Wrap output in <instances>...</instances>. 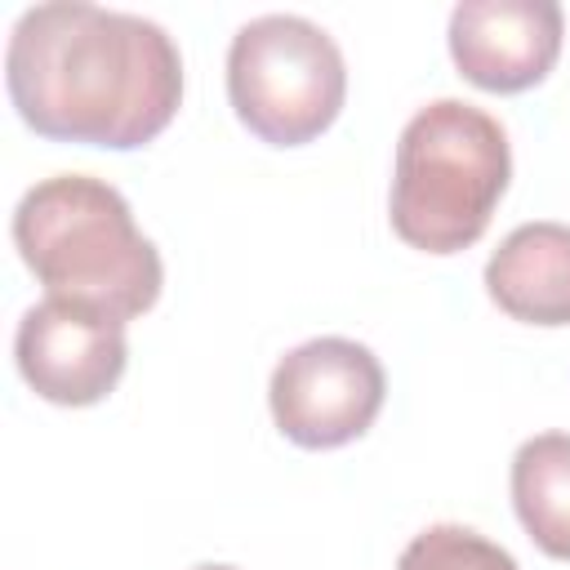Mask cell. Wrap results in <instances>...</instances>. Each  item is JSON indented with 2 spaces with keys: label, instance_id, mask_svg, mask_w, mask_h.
Instances as JSON below:
<instances>
[{
  "label": "cell",
  "instance_id": "obj_1",
  "mask_svg": "<svg viewBox=\"0 0 570 570\" xmlns=\"http://www.w3.org/2000/svg\"><path fill=\"white\" fill-rule=\"evenodd\" d=\"M4 85L13 111L40 138L134 151L178 116L183 53L142 13L53 0L18 13Z\"/></svg>",
  "mask_w": 570,
  "mask_h": 570
},
{
  "label": "cell",
  "instance_id": "obj_2",
  "mask_svg": "<svg viewBox=\"0 0 570 570\" xmlns=\"http://www.w3.org/2000/svg\"><path fill=\"white\" fill-rule=\"evenodd\" d=\"M13 245L49 298H76L120 321L142 316L165 285L156 245L129 200L94 174H53L22 191Z\"/></svg>",
  "mask_w": 570,
  "mask_h": 570
},
{
  "label": "cell",
  "instance_id": "obj_3",
  "mask_svg": "<svg viewBox=\"0 0 570 570\" xmlns=\"http://www.w3.org/2000/svg\"><path fill=\"white\" fill-rule=\"evenodd\" d=\"M512 178V147L503 125L463 98L419 107L392 165V232L423 254H459L490 227L494 205Z\"/></svg>",
  "mask_w": 570,
  "mask_h": 570
},
{
  "label": "cell",
  "instance_id": "obj_4",
  "mask_svg": "<svg viewBox=\"0 0 570 570\" xmlns=\"http://www.w3.org/2000/svg\"><path fill=\"white\" fill-rule=\"evenodd\" d=\"M227 98L254 138L272 147H303L343 111V49L303 13L249 18L227 45Z\"/></svg>",
  "mask_w": 570,
  "mask_h": 570
},
{
  "label": "cell",
  "instance_id": "obj_5",
  "mask_svg": "<svg viewBox=\"0 0 570 570\" xmlns=\"http://www.w3.org/2000/svg\"><path fill=\"white\" fill-rule=\"evenodd\" d=\"M387 396L379 356L356 338H307L289 347L267 383V405L281 428L303 450H334L370 432Z\"/></svg>",
  "mask_w": 570,
  "mask_h": 570
},
{
  "label": "cell",
  "instance_id": "obj_6",
  "mask_svg": "<svg viewBox=\"0 0 570 570\" xmlns=\"http://www.w3.org/2000/svg\"><path fill=\"white\" fill-rule=\"evenodd\" d=\"M13 361L40 401L98 405L120 383L129 361L125 321L76 298H45L18 321Z\"/></svg>",
  "mask_w": 570,
  "mask_h": 570
},
{
  "label": "cell",
  "instance_id": "obj_7",
  "mask_svg": "<svg viewBox=\"0 0 570 570\" xmlns=\"http://www.w3.org/2000/svg\"><path fill=\"white\" fill-rule=\"evenodd\" d=\"M566 36V13L552 0H459L450 9V58L490 94H521L539 85Z\"/></svg>",
  "mask_w": 570,
  "mask_h": 570
},
{
  "label": "cell",
  "instance_id": "obj_8",
  "mask_svg": "<svg viewBox=\"0 0 570 570\" xmlns=\"http://www.w3.org/2000/svg\"><path fill=\"white\" fill-rule=\"evenodd\" d=\"M485 294L525 325H570V227L521 223L485 263Z\"/></svg>",
  "mask_w": 570,
  "mask_h": 570
},
{
  "label": "cell",
  "instance_id": "obj_9",
  "mask_svg": "<svg viewBox=\"0 0 570 570\" xmlns=\"http://www.w3.org/2000/svg\"><path fill=\"white\" fill-rule=\"evenodd\" d=\"M512 508L548 557L570 561V432H539L517 445Z\"/></svg>",
  "mask_w": 570,
  "mask_h": 570
},
{
  "label": "cell",
  "instance_id": "obj_10",
  "mask_svg": "<svg viewBox=\"0 0 570 570\" xmlns=\"http://www.w3.org/2000/svg\"><path fill=\"white\" fill-rule=\"evenodd\" d=\"M396 570H521V566H517V557L508 548L490 543L472 525L441 521V525L419 530L401 548Z\"/></svg>",
  "mask_w": 570,
  "mask_h": 570
},
{
  "label": "cell",
  "instance_id": "obj_11",
  "mask_svg": "<svg viewBox=\"0 0 570 570\" xmlns=\"http://www.w3.org/2000/svg\"><path fill=\"white\" fill-rule=\"evenodd\" d=\"M191 570H240V566H227V561H205V566H191Z\"/></svg>",
  "mask_w": 570,
  "mask_h": 570
}]
</instances>
